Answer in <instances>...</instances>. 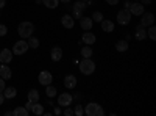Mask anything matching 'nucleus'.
<instances>
[{"label": "nucleus", "mask_w": 156, "mask_h": 116, "mask_svg": "<svg viewBox=\"0 0 156 116\" xmlns=\"http://www.w3.org/2000/svg\"><path fill=\"white\" fill-rule=\"evenodd\" d=\"M6 5V0H0V8H3Z\"/></svg>", "instance_id": "39"}, {"label": "nucleus", "mask_w": 156, "mask_h": 116, "mask_svg": "<svg viewBox=\"0 0 156 116\" xmlns=\"http://www.w3.org/2000/svg\"><path fill=\"white\" fill-rule=\"evenodd\" d=\"M30 113H33V114H37V116H41V114H44V107L39 104V102H34L33 104V107H31V110H30Z\"/></svg>", "instance_id": "20"}, {"label": "nucleus", "mask_w": 156, "mask_h": 116, "mask_svg": "<svg viewBox=\"0 0 156 116\" xmlns=\"http://www.w3.org/2000/svg\"><path fill=\"white\" fill-rule=\"evenodd\" d=\"M72 17L73 19H81L83 17V11L81 9H76V8H72Z\"/></svg>", "instance_id": "29"}, {"label": "nucleus", "mask_w": 156, "mask_h": 116, "mask_svg": "<svg viewBox=\"0 0 156 116\" xmlns=\"http://www.w3.org/2000/svg\"><path fill=\"white\" fill-rule=\"evenodd\" d=\"M129 5H131V2H125V9H128V8H129Z\"/></svg>", "instance_id": "40"}, {"label": "nucleus", "mask_w": 156, "mask_h": 116, "mask_svg": "<svg viewBox=\"0 0 156 116\" xmlns=\"http://www.w3.org/2000/svg\"><path fill=\"white\" fill-rule=\"evenodd\" d=\"M92 21H95V22H101L103 21V14L100 11H94L92 13Z\"/></svg>", "instance_id": "32"}, {"label": "nucleus", "mask_w": 156, "mask_h": 116, "mask_svg": "<svg viewBox=\"0 0 156 116\" xmlns=\"http://www.w3.org/2000/svg\"><path fill=\"white\" fill-rule=\"evenodd\" d=\"M72 8H76V9L84 11V9L87 8V5H86V2H83V0H78V2H75V3H73V6H72Z\"/></svg>", "instance_id": "28"}, {"label": "nucleus", "mask_w": 156, "mask_h": 116, "mask_svg": "<svg viewBox=\"0 0 156 116\" xmlns=\"http://www.w3.org/2000/svg\"><path fill=\"white\" fill-rule=\"evenodd\" d=\"M94 71H95V63L90 58H83V61L80 63V72L83 75H90L94 74Z\"/></svg>", "instance_id": "3"}, {"label": "nucleus", "mask_w": 156, "mask_h": 116, "mask_svg": "<svg viewBox=\"0 0 156 116\" xmlns=\"http://www.w3.org/2000/svg\"><path fill=\"white\" fill-rule=\"evenodd\" d=\"M106 3L111 5V6H115L117 3H119V0H106Z\"/></svg>", "instance_id": "36"}, {"label": "nucleus", "mask_w": 156, "mask_h": 116, "mask_svg": "<svg viewBox=\"0 0 156 116\" xmlns=\"http://www.w3.org/2000/svg\"><path fill=\"white\" fill-rule=\"evenodd\" d=\"M27 43H28V47L30 49H37L39 47V39H37V38H33V35L28 38Z\"/></svg>", "instance_id": "27"}, {"label": "nucleus", "mask_w": 156, "mask_h": 116, "mask_svg": "<svg viewBox=\"0 0 156 116\" xmlns=\"http://www.w3.org/2000/svg\"><path fill=\"white\" fill-rule=\"evenodd\" d=\"M81 39H83V43H84L86 46H92V44H95V43H97L95 35H94L92 32H90V30L83 33V38H81Z\"/></svg>", "instance_id": "13"}, {"label": "nucleus", "mask_w": 156, "mask_h": 116, "mask_svg": "<svg viewBox=\"0 0 156 116\" xmlns=\"http://www.w3.org/2000/svg\"><path fill=\"white\" fill-rule=\"evenodd\" d=\"M134 38L137 41H144L147 38V28L144 27V25H137V27L134 28Z\"/></svg>", "instance_id": "12"}, {"label": "nucleus", "mask_w": 156, "mask_h": 116, "mask_svg": "<svg viewBox=\"0 0 156 116\" xmlns=\"http://www.w3.org/2000/svg\"><path fill=\"white\" fill-rule=\"evenodd\" d=\"M12 50L9 49H3L2 52H0V63H3V64H9L11 60H12Z\"/></svg>", "instance_id": "10"}, {"label": "nucleus", "mask_w": 156, "mask_h": 116, "mask_svg": "<svg viewBox=\"0 0 156 116\" xmlns=\"http://www.w3.org/2000/svg\"><path fill=\"white\" fill-rule=\"evenodd\" d=\"M33 32H34V25L31 22H28V21L20 22L19 27H17V33H19V36L22 38V39H28V38L33 35Z\"/></svg>", "instance_id": "1"}, {"label": "nucleus", "mask_w": 156, "mask_h": 116, "mask_svg": "<svg viewBox=\"0 0 156 116\" xmlns=\"http://www.w3.org/2000/svg\"><path fill=\"white\" fill-rule=\"evenodd\" d=\"M115 50H117V52H126V50H128V43H126V39L117 41V43H115Z\"/></svg>", "instance_id": "21"}, {"label": "nucleus", "mask_w": 156, "mask_h": 116, "mask_svg": "<svg viewBox=\"0 0 156 116\" xmlns=\"http://www.w3.org/2000/svg\"><path fill=\"white\" fill-rule=\"evenodd\" d=\"M12 114H14V116H28V114H30V111H28L27 108H25V107L19 105V107H16V108H14Z\"/></svg>", "instance_id": "22"}, {"label": "nucleus", "mask_w": 156, "mask_h": 116, "mask_svg": "<svg viewBox=\"0 0 156 116\" xmlns=\"http://www.w3.org/2000/svg\"><path fill=\"white\" fill-rule=\"evenodd\" d=\"M84 114L86 116H103L105 114V110L100 104L97 102H89V104L84 107Z\"/></svg>", "instance_id": "2"}, {"label": "nucleus", "mask_w": 156, "mask_h": 116, "mask_svg": "<svg viewBox=\"0 0 156 116\" xmlns=\"http://www.w3.org/2000/svg\"><path fill=\"white\" fill-rule=\"evenodd\" d=\"M3 89H5V80L0 77V93H3Z\"/></svg>", "instance_id": "35"}, {"label": "nucleus", "mask_w": 156, "mask_h": 116, "mask_svg": "<svg viewBox=\"0 0 156 116\" xmlns=\"http://www.w3.org/2000/svg\"><path fill=\"white\" fill-rule=\"evenodd\" d=\"M73 114H76V116H83V114H84V108H83V105H75V108H73Z\"/></svg>", "instance_id": "31"}, {"label": "nucleus", "mask_w": 156, "mask_h": 116, "mask_svg": "<svg viewBox=\"0 0 156 116\" xmlns=\"http://www.w3.org/2000/svg\"><path fill=\"white\" fill-rule=\"evenodd\" d=\"M37 82L41 85H44V86H47V85H50L51 82H53V75H51V72H48V71H42V72H39Z\"/></svg>", "instance_id": "7"}, {"label": "nucleus", "mask_w": 156, "mask_h": 116, "mask_svg": "<svg viewBox=\"0 0 156 116\" xmlns=\"http://www.w3.org/2000/svg\"><path fill=\"white\" fill-rule=\"evenodd\" d=\"M140 16H142V17H140V25H144L145 28L154 24V16H153V13H145V11H144Z\"/></svg>", "instance_id": "8"}, {"label": "nucleus", "mask_w": 156, "mask_h": 116, "mask_svg": "<svg viewBox=\"0 0 156 116\" xmlns=\"http://www.w3.org/2000/svg\"><path fill=\"white\" fill-rule=\"evenodd\" d=\"M0 77H2L3 80H9L11 77H12V72L8 68V64H3L2 63V66H0Z\"/></svg>", "instance_id": "16"}, {"label": "nucleus", "mask_w": 156, "mask_h": 116, "mask_svg": "<svg viewBox=\"0 0 156 116\" xmlns=\"http://www.w3.org/2000/svg\"><path fill=\"white\" fill-rule=\"evenodd\" d=\"M61 24H62V27H64V28L72 30V28H73V25H75V19H73L70 14H64V16L61 17Z\"/></svg>", "instance_id": "11"}, {"label": "nucleus", "mask_w": 156, "mask_h": 116, "mask_svg": "<svg viewBox=\"0 0 156 116\" xmlns=\"http://www.w3.org/2000/svg\"><path fill=\"white\" fill-rule=\"evenodd\" d=\"M142 2H144V3L147 5V3H150V2H151V0H142Z\"/></svg>", "instance_id": "43"}, {"label": "nucleus", "mask_w": 156, "mask_h": 116, "mask_svg": "<svg viewBox=\"0 0 156 116\" xmlns=\"http://www.w3.org/2000/svg\"><path fill=\"white\" fill-rule=\"evenodd\" d=\"M90 55H92V49H90V46L81 47V57L83 58H90Z\"/></svg>", "instance_id": "26"}, {"label": "nucleus", "mask_w": 156, "mask_h": 116, "mask_svg": "<svg viewBox=\"0 0 156 116\" xmlns=\"http://www.w3.org/2000/svg\"><path fill=\"white\" fill-rule=\"evenodd\" d=\"M41 2H42L47 8H50V9H55V8L59 5V0H41Z\"/></svg>", "instance_id": "25"}, {"label": "nucleus", "mask_w": 156, "mask_h": 116, "mask_svg": "<svg viewBox=\"0 0 156 116\" xmlns=\"http://www.w3.org/2000/svg\"><path fill=\"white\" fill-rule=\"evenodd\" d=\"M80 21V27L83 28V30H86V32H89L90 28H92V24H94V21H92V17H81V19H78Z\"/></svg>", "instance_id": "14"}, {"label": "nucleus", "mask_w": 156, "mask_h": 116, "mask_svg": "<svg viewBox=\"0 0 156 116\" xmlns=\"http://www.w3.org/2000/svg\"><path fill=\"white\" fill-rule=\"evenodd\" d=\"M100 24H101V30H103V32H106V33L114 32V22H112V21H109V19H103Z\"/></svg>", "instance_id": "17"}, {"label": "nucleus", "mask_w": 156, "mask_h": 116, "mask_svg": "<svg viewBox=\"0 0 156 116\" xmlns=\"http://www.w3.org/2000/svg\"><path fill=\"white\" fill-rule=\"evenodd\" d=\"M50 57H51V60L53 61H59L61 58H62V49L61 47H53L51 49V52H50Z\"/></svg>", "instance_id": "18"}, {"label": "nucleus", "mask_w": 156, "mask_h": 116, "mask_svg": "<svg viewBox=\"0 0 156 116\" xmlns=\"http://www.w3.org/2000/svg\"><path fill=\"white\" fill-rule=\"evenodd\" d=\"M59 2H62V3H69V2H72V0H59Z\"/></svg>", "instance_id": "42"}, {"label": "nucleus", "mask_w": 156, "mask_h": 116, "mask_svg": "<svg viewBox=\"0 0 156 116\" xmlns=\"http://www.w3.org/2000/svg\"><path fill=\"white\" fill-rule=\"evenodd\" d=\"M16 94H17V89H16L14 86H9V88L5 86V89H3V96H5V99H14Z\"/></svg>", "instance_id": "19"}, {"label": "nucleus", "mask_w": 156, "mask_h": 116, "mask_svg": "<svg viewBox=\"0 0 156 116\" xmlns=\"http://www.w3.org/2000/svg\"><path fill=\"white\" fill-rule=\"evenodd\" d=\"M128 11L131 13V16H140L145 9H144V5H140V3H137V2H133L131 5H129Z\"/></svg>", "instance_id": "9"}, {"label": "nucleus", "mask_w": 156, "mask_h": 116, "mask_svg": "<svg viewBox=\"0 0 156 116\" xmlns=\"http://www.w3.org/2000/svg\"><path fill=\"white\" fill-rule=\"evenodd\" d=\"M56 93H58V89H56L55 86H51V83L45 86V94H47V97H55Z\"/></svg>", "instance_id": "24"}, {"label": "nucleus", "mask_w": 156, "mask_h": 116, "mask_svg": "<svg viewBox=\"0 0 156 116\" xmlns=\"http://www.w3.org/2000/svg\"><path fill=\"white\" fill-rule=\"evenodd\" d=\"M6 33H8V28H6V25L0 24V36H5Z\"/></svg>", "instance_id": "33"}, {"label": "nucleus", "mask_w": 156, "mask_h": 116, "mask_svg": "<svg viewBox=\"0 0 156 116\" xmlns=\"http://www.w3.org/2000/svg\"><path fill=\"white\" fill-rule=\"evenodd\" d=\"M28 100L33 102V104L34 102H39V91L37 89H30L28 91Z\"/></svg>", "instance_id": "23"}, {"label": "nucleus", "mask_w": 156, "mask_h": 116, "mask_svg": "<svg viewBox=\"0 0 156 116\" xmlns=\"http://www.w3.org/2000/svg\"><path fill=\"white\" fill-rule=\"evenodd\" d=\"M64 114H66V116H72V114H73V110L70 108V105L66 107V110H64Z\"/></svg>", "instance_id": "34"}, {"label": "nucleus", "mask_w": 156, "mask_h": 116, "mask_svg": "<svg viewBox=\"0 0 156 116\" xmlns=\"http://www.w3.org/2000/svg\"><path fill=\"white\" fill-rule=\"evenodd\" d=\"M134 2H137V0H134Z\"/></svg>", "instance_id": "45"}, {"label": "nucleus", "mask_w": 156, "mask_h": 116, "mask_svg": "<svg viewBox=\"0 0 156 116\" xmlns=\"http://www.w3.org/2000/svg\"><path fill=\"white\" fill-rule=\"evenodd\" d=\"M129 21H131V13H129L128 9H120L119 13H117V24L128 25Z\"/></svg>", "instance_id": "5"}, {"label": "nucleus", "mask_w": 156, "mask_h": 116, "mask_svg": "<svg viewBox=\"0 0 156 116\" xmlns=\"http://www.w3.org/2000/svg\"><path fill=\"white\" fill-rule=\"evenodd\" d=\"M83 2H89V0H83Z\"/></svg>", "instance_id": "44"}, {"label": "nucleus", "mask_w": 156, "mask_h": 116, "mask_svg": "<svg viewBox=\"0 0 156 116\" xmlns=\"http://www.w3.org/2000/svg\"><path fill=\"white\" fill-rule=\"evenodd\" d=\"M72 100H73V97H72L70 93H61V94L58 96V105L66 108V107L72 105Z\"/></svg>", "instance_id": "6"}, {"label": "nucleus", "mask_w": 156, "mask_h": 116, "mask_svg": "<svg viewBox=\"0 0 156 116\" xmlns=\"http://www.w3.org/2000/svg\"><path fill=\"white\" fill-rule=\"evenodd\" d=\"M61 113V107L59 108H55V114H59Z\"/></svg>", "instance_id": "41"}, {"label": "nucleus", "mask_w": 156, "mask_h": 116, "mask_svg": "<svg viewBox=\"0 0 156 116\" xmlns=\"http://www.w3.org/2000/svg\"><path fill=\"white\" fill-rule=\"evenodd\" d=\"M148 38H150L151 41L156 39V27H153V25H150V27H148Z\"/></svg>", "instance_id": "30"}, {"label": "nucleus", "mask_w": 156, "mask_h": 116, "mask_svg": "<svg viewBox=\"0 0 156 116\" xmlns=\"http://www.w3.org/2000/svg\"><path fill=\"white\" fill-rule=\"evenodd\" d=\"M31 107H33V102H30V100H28L27 104H25V108H27V110L30 111V110H31Z\"/></svg>", "instance_id": "37"}, {"label": "nucleus", "mask_w": 156, "mask_h": 116, "mask_svg": "<svg viewBox=\"0 0 156 116\" xmlns=\"http://www.w3.org/2000/svg\"><path fill=\"white\" fill-rule=\"evenodd\" d=\"M30 47H28V43H27V39H22L20 38V41H17V43H14V47H12V54L14 55H23L25 52H27Z\"/></svg>", "instance_id": "4"}, {"label": "nucleus", "mask_w": 156, "mask_h": 116, "mask_svg": "<svg viewBox=\"0 0 156 116\" xmlns=\"http://www.w3.org/2000/svg\"><path fill=\"white\" fill-rule=\"evenodd\" d=\"M64 86H66L67 89L75 88V86H76V77H75V75H72V74L66 75V77H64Z\"/></svg>", "instance_id": "15"}, {"label": "nucleus", "mask_w": 156, "mask_h": 116, "mask_svg": "<svg viewBox=\"0 0 156 116\" xmlns=\"http://www.w3.org/2000/svg\"><path fill=\"white\" fill-rule=\"evenodd\" d=\"M3 100H5V96H3V93H0V105L3 104Z\"/></svg>", "instance_id": "38"}]
</instances>
